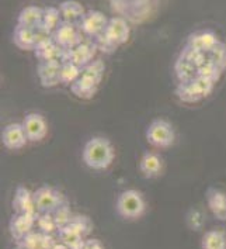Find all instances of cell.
Returning a JSON list of instances; mask_svg holds the SVG:
<instances>
[{
  "label": "cell",
  "instance_id": "27",
  "mask_svg": "<svg viewBox=\"0 0 226 249\" xmlns=\"http://www.w3.org/2000/svg\"><path fill=\"white\" fill-rule=\"evenodd\" d=\"M104 71H106L104 62L101 59H94L89 65L81 68V76L93 79L97 83H100L103 79V75H104Z\"/></svg>",
  "mask_w": 226,
  "mask_h": 249
},
{
  "label": "cell",
  "instance_id": "11",
  "mask_svg": "<svg viewBox=\"0 0 226 249\" xmlns=\"http://www.w3.org/2000/svg\"><path fill=\"white\" fill-rule=\"evenodd\" d=\"M1 142L7 149H21L26 146L28 141L24 127L21 123H12L7 124L1 131Z\"/></svg>",
  "mask_w": 226,
  "mask_h": 249
},
{
  "label": "cell",
  "instance_id": "32",
  "mask_svg": "<svg viewBox=\"0 0 226 249\" xmlns=\"http://www.w3.org/2000/svg\"><path fill=\"white\" fill-rule=\"evenodd\" d=\"M69 224H70L72 227H75L84 238L90 235V232L93 231V223H92V220H90L89 217H86V215L76 214V215L72 217V220H70V223Z\"/></svg>",
  "mask_w": 226,
  "mask_h": 249
},
{
  "label": "cell",
  "instance_id": "9",
  "mask_svg": "<svg viewBox=\"0 0 226 249\" xmlns=\"http://www.w3.org/2000/svg\"><path fill=\"white\" fill-rule=\"evenodd\" d=\"M27 138L30 142H40L45 138L48 132V124L44 116L38 113H30L21 121Z\"/></svg>",
  "mask_w": 226,
  "mask_h": 249
},
{
  "label": "cell",
  "instance_id": "13",
  "mask_svg": "<svg viewBox=\"0 0 226 249\" xmlns=\"http://www.w3.org/2000/svg\"><path fill=\"white\" fill-rule=\"evenodd\" d=\"M62 61H42L38 62L37 75L42 88H53L61 83Z\"/></svg>",
  "mask_w": 226,
  "mask_h": 249
},
{
  "label": "cell",
  "instance_id": "3",
  "mask_svg": "<svg viewBox=\"0 0 226 249\" xmlns=\"http://www.w3.org/2000/svg\"><path fill=\"white\" fill-rule=\"evenodd\" d=\"M147 142L158 148H169L174 144L176 132L173 125L163 118L153 120L146 130Z\"/></svg>",
  "mask_w": 226,
  "mask_h": 249
},
{
  "label": "cell",
  "instance_id": "5",
  "mask_svg": "<svg viewBox=\"0 0 226 249\" xmlns=\"http://www.w3.org/2000/svg\"><path fill=\"white\" fill-rule=\"evenodd\" d=\"M96 51H97V47H96L94 41L93 42H84V41H81L76 47L64 51L62 62L69 61V62L80 66V68H84L86 65H89L92 61H94Z\"/></svg>",
  "mask_w": 226,
  "mask_h": 249
},
{
  "label": "cell",
  "instance_id": "30",
  "mask_svg": "<svg viewBox=\"0 0 226 249\" xmlns=\"http://www.w3.org/2000/svg\"><path fill=\"white\" fill-rule=\"evenodd\" d=\"M222 72H224V71H221V69L215 65L213 62H211L210 59H208L204 65H201L200 68H197V76L208 79V80H211L213 83H216V82L221 79Z\"/></svg>",
  "mask_w": 226,
  "mask_h": 249
},
{
  "label": "cell",
  "instance_id": "6",
  "mask_svg": "<svg viewBox=\"0 0 226 249\" xmlns=\"http://www.w3.org/2000/svg\"><path fill=\"white\" fill-rule=\"evenodd\" d=\"M103 34L110 41V44L118 48L120 45L128 42L131 36V27L122 17H111Z\"/></svg>",
  "mask_w": 226,
  "mask_h": 249
},
{
  "label": "cell",
  "instance_id": "29",
  "mask_svg": "<svg viewBox=\"0 0 226 249\" xmlns=\"http://www.w3.org/2000/svg\"><path fill=\"white\" fill-rule=\"evenodd\" d=\"M180 58L186 59L190 64H193V65L197 66V68H200L201 65H204L208 61V53L198 51V50H194V48L186 45L184 50L180 53Z\"/></svg>",
  "mask_w": 226,
  "mask_h": 249
},
{
  "label": "cell",
  "instance_id": "26",
  "mask_svg": "<svg viewBox=\"0 0 226 249\" xmlns=\"http://www.w3.org/2000/svg\"><path fill=\"white\" fill-rule=\"evenodd\" d=\"M81 75V68L69 61L62 62V68H61V83L66 85V86H72Z\"/></svg>",
  "mask_w": 226,
  "mask_h": 249
},
{
  "label": "cell",
  "instance_id": "18",
  "mask_svg": "<svg viewBox=\"0 0 226 249\" xmlns=\"http://www.w3.org/2000/svg\"><path fill=\"white\" fill-rule=\"evenodd\" d=\"M59 12H61L62 20L65 23L76 24V26H79L81 18L84 17V14L87 13L84 10V7L76 0H64L59 4Z\"/></svg>",
  "mask_w": 226,
  "mask_h": 249
},
{
  "label": "cell",
  "instance_id": "38",
  "mask_svg": "<svg viewBox=\"0 0 226 249\" xmlns=\"http://www.w3.org/2000/svg\"><path fill=\"white\" fill-rule=\"evenodd\" d=\"M81 249H106V248H104V245H103V242H101V241H98V239H96V238H87V239H84V244H83Z\"/></svg>",
  "mask_w": 226,
  "mask_h": 249
},
{
  "label": "cell",
  "instance_id": "35",
  "mask_svg": "<svg viewBox=\"0 0 226 249\" xmlns=\"http://www.w3.org/2000/svg\"><path fill=\"white\" fill-rule=\"evenodd\" d=\"M190 83H191V86H193L194 92L197 93L201 99H204V97L210 96L211 92L213 90V86H215V83H213V82L208 80V79L200 78V76H197L195 79H193Z\"/></svg>",
  "mask_w": 226,
  "mask_h": 249
},
{
  "label": "cell",
  "instance_id": "10",
  "mask_svg": "<svg viewBox=\"0 0 226 249\" xmlns=\"http://www.w3.org/2000/svg\"><path fill=\"white\" fill-rule=\"evenodd\" d=\"M35 225H37V215L14 213V215L9 221V231L14 241L20 242L23 238H26L32 231Z\"/></svg>",
  "mask_w": 226,
  "mask_h": 249
},
{
  "label": "cell",
  "instance_id": "16",
  "mask_svg": "<svg viewBox=\"0 0 226 249\" xmlns=\"http://www.w3.org/2000/svg\"><path fill=\"white\" fill-rule=\"evenodd\" d=\"M163 168H164L163 159L155 152H145L139 160V171L146 179H153L160 176Z\"/></svg>",
  "mask_w": 226,
  "mask_h": 249
},
{
  "label": "cell",
  "instance_id": "15",
  "mask_svg": "<svg viewBox=\"0 0 226 249\" xmlns=\"http://www.w3.org/2000/svg\"><path fill=\"white\" fill-rule=\"evenodd\" d=\"M55 239L51 234L42 231H31L26 238L17 242L18 247L24 249H52L55 245Z\"/></svg>",
  "mask_w": 226,
  "mask_h": 249
},
{
  "label": "cell",
  "instance_id": "2",
  "mask_svg": "<svg viewBox=\"0 0 226 249\" xmlns=\"http://www.w3.org/2000/svg\"><path fill=\"white\" fill-rule=\"evenodd\" d=\"M115 209L121 218L133 221L141 218L146 211V201L139 190L128 189L121 192L117 198Z\"/></svg>",
  "mask_w": 226,
  "mask_h": 249
},
{
  "label": "cell",
  "instance_id": "22",
  "mask_svg": "<svg viewBox=\"0 0 226 249\" xmlns=\"http://www.w3.org/2000/svg\"><path fill=\"white\" fill-rule=\"evenodd\" d=\"M58 236H59V241L62 244H65L69 249H81L83 244H84V239H86L70 224H67L65 227L59 228L58 230Z\"/></svg>",
  "mask_w": 226,
  "mask_h": 249
},
{
  "label": "cell",
  "instance_id": "36",
  "mask_svg": "<svg viewBox=\"0 0 226 249\" xmlns=\"http://www.w3.org/2000/svg\"><path fill=\"white\" fill-rule=\"evenodd\" d=\"M52 214L55 221H56V225H58V230L62 228V227H65V225H67V224L70 223L72 217H73V214H72V211H70V209H69V206H67L66 203L62 204L59 209H56Z\"/></svg>",
  "mask_w": 226,
  "mask_h": 249
},
{
  "label": "cell",
  "instance_id": "28",
  "mask_svg": "<svg viewBox=\"0 0 226 249\" xmlns=\"http://www.w3.org/2000/svg\"><path fill=\"white\" fill-rule=\"evenodd\" d=\"M64 48H61L56 42L44 48V50H38V51H34L37 59L42 62V61H62V56H64Z\"/></svg>",
  "mask_w": 226,
  "mask_h": 249
},
{
  "label": "cell",
  "instance_id": "33",
  "mask_svg": "<svg viewBox=\"0 0 226 249\" xmlns=\"http://www.w3.org/2000/svg\"><path fill=\"white\" fill-rule=\"evenodd\" d=\"M208 59L213 62L221 71L226 69V44L222 41L213 48L211 53H208Z\"/></svg>",
  "mask_w": 226,
  "mask_h": 249
},
{
  "label": "cell",
  "instance_id": "14",
  "mask_svg": "<svg viewBox=\"0 0 226 249\" xmlns=\"http://www.w3.org/2000/svg\"><path fill=\"white\" fill-rule=\"evenodd\" d=\"M13 210L18 214H32L38 215L34 192L27 189L26 186H17L13 197Z\"/></svg>",
  "mask_w": 226,
  "mask_h": 249
},
{
  "label": "cell",
  "instance_id": "34",
  "mask_svg": "<svg viewBox=\"0 0 226 249\" xmlns=\"http://www.w3.org/2000/svg\"><path fill=\"white\" fill-rule=\"evenodd\" d=\"M37 227L42 232L52 234L53 231H58V225L53 218L52 213H42L37 215Z\"/></svg>",
  "mask_w": 226,
  "mask_h": 249
},
{
  "label": "cell",
  "instance_id": "17",
  "mask_svg": "<svg viewBox=\"0 0 226 249\" xmlns=\"http://www.w3.org/2000/svg\"><path fill=\"white\" fill-rule=\"evenodd\" d=\"M207 203L216 220L226 221V193L215 187H210L207 190Z\"/></svg>",
  "mask_w": 226,
  "mask_h": 249
},
{
  "label": "cell",
  "instance_id": "37",
  "mask_svg": "<svg viewBox=\"0 0 226 249\" xmlns=\"http://www.w3.org/2000/svg\"><path fill=\"white\" fill-rule=\"evenodd\" d=\"M202 221H204V218H202V214H201L200 211H190V214H188V217H187V223H188L191 230H200L201 225H202Z\"/></svg>",
  "mask_w": 226,
  "mask_h": 249
},
{
  "label": "cell",
  "instance_id": "4",
  "mask_svg": "<svg viewBox=\"0 0 226 249\" xmlns=\"http://www.w3.org/2000/svg\"><path fill=\"white\" fill-rule=\"evenodd\" d=\"M34 200L38 214L42 213H53L56 209H59L62 204L66 203L65 196L53 189L51 186H41L34 192Z\"/></svg>",
  "mask_w": 226,
  "mask_h": 249
},
{
  "label": "cell",
  "instance_id": "8",
  "mask_svg": "<svg viewBox=\"0 0 226 249\" xmlns=\"http://www.w3.org/2000/svg\"><path fill=\"white\" fill-rule=\"evenodd\" d=\"M81 31H80L79 26L76 24H70V23H62L61 26L58 27L52 33L53 41L64 50H69L76 47L78 44H80L83 41L81 37Z\"/></svg>",
  "mask_w": 226,
  "mask_h": 249
},
{
  "label": "cell",
  "instance_id": "40",
  "mask_svg": "<svg viewBox=\"0 0 226 249\" xmlns=\"http://www.w3.org/2000/svg\"><path fill=\"white\" fill-rule=\"evenodd\" d=\"M14 249H24V248H21V247H18V245H17V247H16Z\"/></svg>",
  "mask_w": 226,
  "mask_h": 249
},
{
  "label": "cell",
  "instance_id": "31",
  "mask_svg": "<svg viewBox=\"0 0 226 249\" xmlns=\"http://www.w3.org/2000/svg\"><path fill=\"white\" fill-rule=\"evenodd\" d=\"M176 94L184 103H195V102L202 100L200 96L194 92V89H193L190 82L188 83H178V86L176 88Z\"/></svg>",
  "mask_w": 226,
  "mask_h": 249
},
{
  "label": "cell",
  "instance_id": "21",
  "mask_svg": "<svg viewBox=\"0 0 226 249\" xmlns=\"http://www.w3.org/2000/svg\"><path fill=\"white\" fill-rule=\"evenodd\" d=\"M14 44L23 51L35 50V30L17 24L13 33Z\"/></svg>",
  "mask_w": 226,
  "mask_h": 249
},
{
  "label": "cell",
  "instance_id": "1",
  "mask_svg": "<svg viewBox=\"0 0 226 249\" xmlns=\"http://www.w3.org/2000/svg\"><path fill=\"white\" fill-rule=\"evenodd\" d=\"M114 146L104 137L90 138L83 148V162L94 171H104L114 160Z\"/></svg>",
  "mask_w": 226,
  "mask_h": 249
},
{
  "label": "cell",
  "instance_id": "24",
  "mask_svg": "<svg viewBox=\"0 0 226 249\" xmlns=\"http://www.w3.org/2000/svg\"><path fill=\"white\" fill-rule=\"evenodd\" d=\"M201 249H226V234L221 230L207 231L201 239Z\"/></svg>",
  "mask_w": 226,
  "mask_h": 249
},
{
  "label": "cell",
  "instance_id": "20",
  "mask_svg": "<svg viewBox=\"0 0 226 249\" xmlns=\"http://www.w3.org/2000/svg\"><path fill=\"white\" fill-rule=\"evenodd\" d=\"M98 85L100 83H97L93 79L80 75V78L70 86V92L81 100H90L98 90Z\"/></svg>",
  "mask_w": 226,
  "mask_h": 249
},
{
  "label": "cell",
  "instance_id": "19",
  "mask_svg": "<svg viewBox=\"0 0 226 249\" xmlns=\"http://www.w3.org/2000/svg\"><path fill=\"white\" fill-rule=\"evenodd\" d=\"M42 17H44V9L35 4H30L21 9V12L18 13L17 24L35 30L42 24Z\"/></svg>",
  "mask_w": 226,
  "mask_h": 249
},
{
  "label": "cell",
  "instance_id": "23",
  "mask_svg": "<svg viewBox=\"0 0 226 249\" xmlns=\"http://www.w3.org/2000/svg\"><path fill=\"white\" fill-rule=\"evenodd\" d=\"M174 73L176 78L178 79V83H188L197 78V66L178 56V59L174 64Z\"/></svg>",
  "mask_w": 226,
  "mask_h": 249
},
{
  "label": "cell",
  "instance_id": "7",
  "mask_svg": "<svg viewBox=\"0 0 226 249\" xmlns=\"http://www.w3.org/2000/svg\"><path fill=\"white\" fill-rule=\"evenodd\" d=\"M108 20L110 18H107L104 13H101L98 10H90L84 14V17L79 23L80 31L90 38H96L104 33L107 24H108Z\"/></svg>",
  "mask_w": 226,
  "mask_h": 249
},
{
  "label": "cell",
  "instance_id": "39",
  "mask_svg": "<svg viewBox=\"0 0 226 249\" xmlns=\"http://www.w3.org/2000/svg\"><path fill=\"white\" fill-rule=\"evenodd\" d=\"M52 249H69L66 247V245H65V244H62V242H61V241H59V242H56V244H55V245H53V248Z\"/></svg>",
  "mask_w": 226,
  "mask_h": 249
},
{
  "label": "cell",
  "instance_id": "25",
  "mask_svg": "<svg viewBox=\"0 0 226 249\" xmlns=\"http://www.w3.org/2000/svg\"><path fill=\"white\" fill-rule=\"evenodd\" d=\"M62 23L64 20L59 12V7H53V6L44 7V17H42V24H41L42 28H45L49 33H53Z\"/></svg>",
  "mask_w": 226,
  "mask_h": 249
},
{
  "label": "cell",
  "instance_id": "12",
  "mask_svg": "<svg viewBox=\"0 0 226 249\" xmlns=\"http://www.w3.org/2000/svg\"><path fill=\"white\" fill-rule=\"evenodd\" d=\"M219 42H221V39L218 37V34L213 30H210V28L195 31V33L190 34V37L187 39L188 47L202 51L205 53H211Z\"/></svg>",
  "mask_w": 226,
  "mask_h": 249
}]
</instances>
